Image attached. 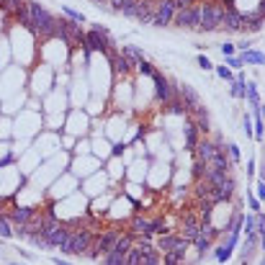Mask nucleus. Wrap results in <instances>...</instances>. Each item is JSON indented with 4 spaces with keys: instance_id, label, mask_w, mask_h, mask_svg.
<instances>
[{
    "instance_id": "2f4dec72",
    "label": "nucleus",
    "mask_w": 265,
    "mask_h": 265,
    "mask_svg": "<svg viewBox=\"0 0 265 265\" xmlns=\"http://www.w3.org/2000/svg\"><path fill=\"white\" fill-rule=\"evenodd\" d=\"M227 152H229V160H232V165H237L239 160H242V152H239L237 144H227Z\"/></svg>"
},
{
    "instance_id": "72a5a7b5",
    "label": "nucleus",
    "mask_w": 265,
    "mask_h": 265,
    "mask_svg": "<svg viewBox=\"0 0 265 265\" xmlns=\"http://www.w3.org/2000/svg\"><path fill=\"white\" fill-rule=\"evenodd\" d=\"M199 67H201L203 72H209V70H214V62H211L206 54H199Z\"/></svg>"
},
{
    "instance_id": "6ab92c4d",
    "label": "nucleus",
    "mask_w": 265,
    "mask_h": 265,
    "mask_svg": "<svg viewBox=\"0 0 265 265\" xmlns=\"http://www.w3.org/2000/svg\"><path fill=\"white\" fill-rule=\"evenodd\" d=\"M193 196L199 201L201 199H211V183L206 178H199V180H196V186H193Z\"/></svg>"
},
{
    "instance_id": "4468645a",
    "label": "nucleus",
    "mask_w": 265,
    "mask_h": 265,
    "mask_svg": "<svg viewBox=\"0 0 265 265\" xmlns=\"http://www.w3.org/2000/svg\"><path fill=\"white\" fill-rule=\"evenodd\" d=\"M263 5H258L255 13H245V26H242V33L247 31H263Z\"/></svg>"
},
{
    "instance_id": "f257e3e1",
    "label": "nucleus",
    "mask_w": 265,
    "mask_h": 265,
    "mask_svg": "<svg viewBox=\"0 0 265 265\" xmlns=\"http://www.w3.org/2000/svg\"><path fill=\"white\" fill-rule=\"evenodd\" d=\"M26 5L31 10V21H33V33H36L39 39H54V29H57V18L49 13L47 8L36 0H26Z\"/></svg>"
},
{
    "instance_id": "6e6552de",
    "label": "nucleus",
    "mask_w": 265,
    "mask_h": 265,
    "mask_svg": "<svg viewBox=\"0 0 265 265\" xmlns=\"http://www.w3.org/2000/svg\"><path fill=\"white\" fill-rule=\"evenodd\" d=\"M172 26L178 29H193L199 31V3L193 8H183V10H175V18H172Z\"/></svg>"
},
{
    "instance_id": "f8f14e48",
    "label": "nucleus",
    "mask_w": 265,
    "mask_h": 265,
    "mask_svg": "<svg viewBox=\"0 0 265 265\" xmlns=\"http://www.w3.org/2000/svg\"><path fill=\"white\" fill-rule=\"evenodd\" d=\"M214 152H216V144L209 139V136H203V139H199V142H196V147H193V155H196V160H203V163H209V160L214 157Z\"/></svg>"
},
{
    "instance_id": "ea45409f",
    "label": "nucleus",
    "mask_w": 265,
    "mask_h": 265,
    "mask_svg": "<svg viewBox=\"0 0 265 265\" xmlns=\"http://www.w3.org/2000/svg\"><path fill=\"white\" fill-rule=\"evenodd\" d=\"M90 3H96L98 8H103V10H108V5H106V3H108V0H90ZM108 13H111V10H108Z\"/></svg>"
},
{
    "instance_id": "79ce46f5",
    "label": "nucleus",
    "mask_w": 265,
    "mask_h": 265,
    "mask_svg": "<svg viewBox=\"0 0 265 265\" xmlns=\"http://www.w3.org/2000/svg\"><path fill=\"white\" fill-rule=\"evenodd\" d=\"M0 3H3V0H0Z\"/></svg>"
},
{
    "instance_id": "aec40b11",
    "label": "nucleus",
    "mask_w": 265,
    "mask_h": 265,
    "mask_svg": "<svg viewBox=\"0 0 265 265\" xmlns=\"http://www.w3.org/2000/svg\"><path fill=\"white\" fill-rule=\"evenodd\" d=\"M126 265H139L142 263V247H139V242H134V245L126 250Z\"/></svg>"
},
{
    "instance_id": "4be33fe9",
    "label": "nucleus",
    "mask_w": 265,
    "mask_h": 265,
    "mask_svg": "<svg viewBox=\"0 0 265 265\" xmlns=\"http://www.w3.org/2000/svg\"><path fill=\"white\" fill-rule=\"evenodd\" d=\"M134 70L139 72V75H147V77H152V75L157 72V70H155V65L149 62V60H144V57H142V60H136V62H134Z\"/></svg>"
},
{
    "instance_id": "58836bf2",
    "label": "nucleus",
    "mask_w": 265,
    "mask_h": 265,
    "mask_svg": "<svg viewBox=\"0 0 265 265\" xmlns=\"http://www.w3.org/2000/svg\"><path fill=\"white\" fill-rule=\"evenodd\" d=\"M255 196L263 201V196H265V183H263V178H260V183H258V191H255Z\"/></svg>"
},
{
    "instance_id": "39448f33",
    "label": "nucleus",
    "mask_w": 265,
    "mask_h": 265,
    "mask_svg": "<svg viewBox=\"0 0 265 265\" xmlns=\"http://www.w3.org/2000/svg\"><path fill=\"white\" fill-rule=\"evenodd\" d=\"M234 193H237V180L232 172H227V178L219 183V186L211 188V203L219 206V203H229L234 199Z\"/></svg>"
},
{
    "instance_id": "a211bd4d",
    "label": "nucleus",
    "mask_w": 265,
    "mask_h": 265,
    "mask_svg": "<svg viewBox=\"0 0 265 265\" xmlns=\"http://www.w3.org/2000/svg\"><path fill=\"white\" fill-rule=\"evenodd\" d=\"M239 60H242V65H263L265 62V57H263V52L260 49H247V52H239Z\"/></svg>"
},
{
    "instance_id": "9d476101",
    "label": "nucleus",
    "mask_w": 265,
    "mask_h": 265,
    "mask_svg": "<svg viewBox=\"0 0 265 265\" xmlns=\"http://www.w3.org/2000/svg\"><path fill=\"white\" fill-rule=\"evenodd\" d=\"M96 232L93 229H75V237H72V255H85L88 247H90V242H93Z\"/></svg>"
},
{
    "instance_id": "c756f323",
    "label": "nucleus",
    "mask_w": 265,
    "mask_h": 265,
    "mask_svg": "<svg viewBox=\"0 0 265 265\" xmlns=\"http://www.w3.org/2000/svg\"><path fill=\"white\" fill-rule=\"evenodd\" d=\"M62 13L70 18V21H77V24H85V16L80 13V10H72V8H67V5H62Z\"/></svg>"
},
{
    "instance_id": "a878e982",
    "label": "nucleus",
    "mask_w": 265,
    "mask_h": 265,
    "mask_svg": "<svg viewBox=\"0 0 265 265\" xmlns=\"http://www.w3.org/2000/svg\"><path fill=\"white\" fill-rule=\"evenodd\" d=\"M245 98L252 103V106H258V103H260V93H258V88L252 83H245Z\"/></svg>"
},
{
    "instance_id": "e433bc0d",
    "label": "nucleus",
    "mask_w": 265,
    "mask_h": 265,
    "mask_svg": "<svg viewBox=\"0 0 265 265\" xmlns=\"http://www.w3.org/2000/svg\"><path fill=\"white\" fill-rule=\"evenodd\" d=\"M196 5V0H175V8L183 10V8H193Z\"/></svg>"
},
{
    "instance_id": "2eb2a0df",
    "label": "nucleus",
    "mask_w": 265,
    "mask_h": 265,
    "mask_svg": "<svg viewBox=\"0 0 265 265\" xmlns=\"http://www.w3.org/2000/svg\"><path fill=\"white\" fill-rule=\"evenodd\" d=\"M183 139H186V149L193 152L196 142H199V129H196V124L191 119H186V126H183Z\"/></svg>"
},
{
    "instance_id": "7ed1b4c3",
    "label": "nucleus",
    "mask_w": 265,
    "mask_h": 265,
    "mask_svg": "<svg viewBox=\"0 0 265 265\" xmlns=\"http://www.w3.org/2000/svg\"><path fill=\"white\" fill-rule=\"evenodd\" d=\"M108 49H116V41L111 39L108 29L103 24H93V29L85 31V39H83V54L90 57L93 52H103L106 54Z\"/></svg>"
},
{
    "instance_id": "b1692460",
    "label": "nucleus",
    "mask_w": 265,
    "mask_h": 265,
    "mask_svg": "<svg viewBox=\"0 0 265 265\" xmlns=\"http://www.w3.org/2000/svg\"><path fill=\"white\" fill-rule=\"evenodd\" d=\"M24 5H26V0H3V3H0V10L8 16V13H16V10L24 8Z\"/></svg>"
},
{
    "instance_id": "412c9836",
    "label": "nucleus",
    "mask_w": 265,
    "mask_h": 265,
    "mask_svg": "<svg viewBox=\"0 0 265 265\" xmlns=\"http://www.w3.org/2000/svg\"><path fill=\"white\" fill-rule=\"evenodd\" d=\"M170 113H175V116H188V106H186V103H183L178 96L175 98H172L170 103H167V106H165Z\"/></svg>"
},
{
    "instance_id": "bb28decb",
    "label": "nucleus",
    "mask_w": 265,
    "mask_h": 265,
    "mask_svg": "<svg viewBox=\"0 0 265 265\" xmlns=\"http://www.w3.org/2000/svg\"><path fill=\"white\" fill-rule=\"evenodd\" d=\"M206 172H209V163H203V160H196L193 163V178H206Z\"/></svg>"
},
{
    "instance_id": "393cba45",
    "label": "nucleus",
    "mask_w": 265,
    "mask_h": 265,
    "mask_svg": "<svg viewBox=\"0 0 265 265\" xmlns=\"http://www.w3.org/2000/svg\"><path fill=\"white\" fill-rule=\"evenodd\" d=\"M149 232H152V234H165V232H170V229H167V224H165V219L157 216V219H152V222H149Z\"/></svg>"
},
{
    "instance_id": "7c9ffc66",
    "label": "nucleus",
    "mask_w": 265,
    "mask_h": 265,
    "mask_svg": "<svg viewBox=\"0 0 265 265\" xmlns=\"http://www.w3.org/2000/svg\"><path fill=\"white\" fill-rule=\"evenodd\" d=\"M229 255H232V250H227L224 245H219V247H214V258H216L219 263H224V260H229Z\"/></svg>"
},
{
    "instance_id": "c9c22d12",
    "label": "nucleus",
    "mask_w": 265,
    "mask_h": 265,
    "mask_svg": "<svg viewBox=\"0 0 265 265\" xmlns=\"http://www.w3.org/2000/svg\"><path fill=\"white\" fill-rule=\"evenodd\" d=\"M242 132H245L247 136H252V121H250V116L242 119Z\"/></svg>"
},
{
    "instance_id": "4c0bfd02",
    "label": "nucleus",
    "mask_w": 265,
    "mask_h": 265,
    "mask_svg": "<svg viewBox=\"0 0 265 265\" xmlns=\"http://www.w3.org/2000/svg\"><path fill=\"white\" fill-rule=\"evenodd\" d=\"M250 209H252V214H255V211H263V209H260V199H258V196H255V199H250Z\"/></svg>"
},
{
    "instance_id": "f03ea898",
    "label": "nucleus",
    "mask_w": 265,
    "mask_h": 265,
    "mask_svg": "<svg viewBox=\"0 0 265 265\" xmlns=\"http://www.w3.org/2000/svg\"><path fill=\"white\" fill-rule=\"evenodd\" d=\"M222 21H224L222 0H203V3H199V31H203V33L219 31Z\"/></svg>"
},
{
    "instance_id": "f3484780",
    "label": "nucleus",
    "mask_w": 265,
    "mask_h": 265,
    "mask_svg": "<svg viewBox=\"0 0 265 265\" xmlns=\"http://www.w3.org/2000/svg\"><path fill=\"white\" fill-rule=\"evenodd\" d=\"M229 93L232 98H245V75L234 72V80H229Z\"/></svg>"
},
{
    "instance_id": "c85d7f7f",
    "label": "nucleus",
    "mask_w": 265,
    "mask_h": 265,
    "mask_svg": "<svg viewBox=\"0 0 265 265\" xmlns=\"http://www.w3.org/2000/svg\"><path fill=\"white\" fill-rule=\"evenodd\" d=\"M214 72H216L219 77H222V80H227V83H229V80H234V70H229L227 65H216V67H214Z\"/></svg>"
},
{
    "instance_id": "cd10ccee",
    "label": "nucleus",
    "mask_w": 265,
    "mask_h": 265,
    "mask_svg": "<svg viewBox=\"0 0 265 265\" xmlns=\"http://www.w3.org/2000/svg\"><path fill=\"white\" fill-rule=\"evenodd\" d=\"M242 232H255V214H242Z\"/></svg>"
},
{
    "instance_id": "f704fd0d",
    "label": "nucleus",
    "mask_w": 265,
    "mask_h": 265,
    "mask_svg": "<svg viewBox=\"0 0 265 265\" xmlns=\"http://www.w3.org/2000/svg\"><path fill=\"white\" fill-rule=\"evenodd\" d=\"M219 52H222L224 57H232V54H237V47H234V44H229V41H224V44H219Z\"/></svg>"
},
{
    "instance_id": "9b49d317",
    "label": "nucleus",
    "mask_w": 265,
    "mask_h": 265,
    "mask_svg": "<svg viewBox=\"0 0 265 265\" xmlns=\"http://www.w3.org/2000/svg\"><path fill=\"white\" fill-rule=\"evenodd\" d=\"M199 232H201V219H196L193 214H186V216H183V224H180V229H178V234L186 239V242H191V245H193V239L199 237Z\"/></svg>"
},
{
    "instance_id": "1a4fd4ad",
    "label": "nucleus",
    "mask_w": 265,
    "mask_h": 265,
    "mask_svg": "<svg viewBox=\"0 0 265 265\" xmlns=\"http://www.w3.org/2000/svg\"><path fill=\"white\" fill-rule=\"evenodd\" d=\"M106 57H108V62L113 65V72H116L119 77H121V75L126 77V75H129V72L134 70V62H132L126 54L116 52V49H108V52H106Z\"/></svg>"
},
{
    "instance_id": "473e14b6",
    "label": "nucleus",
    "mask_w": 265,
    "mask_h": 265,
    "mask_svg": "<svg viewBox=\"0 0 265 265\" xmlns=\"http://www.w3.org/2000/svg\"><path fill=\"white\" fill-rule=\"evenodd\" d=\"M227 67H229V70H242L245 65H242L239 54H232V57H227Z\"/></svg>"
},
{
    "instance_id": "5701e85b",
    "label": "nucleus",
    "mask_w": 265,
    "mask_h": 265,
    "mask_svg": "<svg viewBox=\"0 0 265 265\" xmlns=\"http://www.w3.org/2000/svg\"><path fill=\"white\" fill-rule=\"evenodd\" d=\"M193 245H196V252H199V258H203L206 252L211 250V239H209V237H203V234H199V237L193 239Z\"/></svg>"
},
{
    "instance_id": "dca6fc26",
    "label": "nucleus",
    "mask_w": 265,
    "mask_h": 265,
    "mask_svg": "<svg viewBox=\"0 0 265 265\" xmlns=\"http://www.w3.org/2000/svg\"><path fill=\"white\" fill-rule=\"evenodd\" d=\"M129 232H132V234H147V232H149V219H144L142 211L129 222Z\"/></svg>"
},
{
    "instance_id": "423d86ee",
    "label": "nucleus",
    "mask_w": 265,
    "mask_h": 265,
    "mask_svg": "<svg viewBox=\"0 0 265 265\" xmlns=\"http://www.w3.org/2000/svg\"><path fill=\"white\" fill-rule=\"evenodd\" d=\"M175 0H155V18H152V26L157 29H165L172 26V18H175Z\"/></svg>"
},
{
    "instance_id": "ddd939ff",
    "label": "nucleus",
    "mask_w": 265,
    "mask_h": 265,
    "mask_svg": "<svg viewBox=\"0 0 265 265\" xmlns=\"http://www.w3.org/2000/svg\"><path fill=\"white\" fill-rule=\"evenodd\" d=\"M39 209H33V206H16V209H10L8 211V219L13 224H26L33 219V214H36Z\"/></svg>"
},
{
    "instance_id": "a19ab883",
    "label": "nucleus",
    "mask_w": 265,
    "mask_h": 265,
    "mask_svg": "<svg viewBox=\"0 0 265 265\" xmlns=\"http://www.w3.org/2000/svg\"><path fill=\"white\" fill-rule=\"evenodd\" d=\"M234 47H237V49H239V52H247V49H250V47H252V44H247V41H245V44H234Z\"/></svg>"
},
{
    "instance_id": "20e7f679",
    "label": "nucleus",
    "mask_w": 265,
    "mask_h": 265,
    "mask_svg": "<svg viewBox=\"0 0 265 265\" xmlns=\"http://www.w3.org/2000/svg\"><path fill=\"white\" fill-rule=\"evenodd\" d=\"M224 5V21H222V29L219 31H227V33H242V26H245V13L237 10V5L232 0H222Z\"/></svg>"
},
{
    "instance_id": "0eeeda50",
    "label": "nucleus",
    "mask_w": 265,
    "mask_h": 265,
    "mask_svg": "<svg viewBox=\"0 0 265 265\" xmlns=\"http://www.w3.org/2000/svg\"><path fill=\"white\" fill-rule=\"evenodd\" d=\"M152 80H155V100L160 106H167V103L175 98V83L167 80L165 75H160V72H155Z\"/></svg>"
}]
</instances>
